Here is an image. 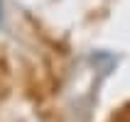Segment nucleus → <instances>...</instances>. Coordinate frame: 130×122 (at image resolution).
Here are the masks:
<instances>
[{
    "instance_id": "nucleus-1",
    "label": "nucleus",
    "mask_w": 130,
    "mask_h": 122,
    "mask_svg": "<svg viewBox=\"0 0 130 122\" xmlns=\"http://www.w3.org/2000/svg\"><path fill=\"white\" fill-rule=\"evenodd\" d=\"M0 25H3V0H0Z\"/></svg>"
}]
</instances>
